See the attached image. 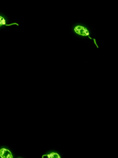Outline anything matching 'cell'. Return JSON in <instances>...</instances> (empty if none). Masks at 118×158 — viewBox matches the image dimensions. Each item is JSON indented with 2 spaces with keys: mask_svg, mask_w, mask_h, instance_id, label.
<instances>
[{
  "mask_svg": "<svg viewBox=\"0 0 118 158\" xmlns=\"http://www.w3.org/2000/svg\"><path fill=\"white\" fill-rule=\"evenodd\" d=\"M74 31L77 34L79 35L82 36L88 37L90 39H92L89 36V33L88 30L84 27L80 25L77 26L74 28Z\"/></svg>",
  "mask_w": 118,
  "mask_h": 158,
  "instance_id": "1",
  "label": "cell"
},
{
  "mask_svg": "<svg viewBox=\"0 0 118 158\" xmlns=\"http://www.w3.org/2000/svg\"><path fill=\"white\" fill-rule=\"evenodd\" d=\"M0 157L2 158H13L12 152L7 149L2 148L0 149Z\"/></svg>",
  "mask_w": 118,
  "mask_h": 158,
  "instance_id": "2",
  "label": "cell"
},
{
  "mask_svg": "<svg viewBox=\"0 0 118 158\" xmlns=\"http://www.w3.org/2000/svg\"><path fill=\"white\" fill-rule=\"evenodd\" d=\"M6 24V21L2 17L0 16V26Z\"/></svg>",
  "mask_w": 118,
  "mask_h": 158,
  "instance_id": "3",
  "label": "cell"
}]
</instances>
